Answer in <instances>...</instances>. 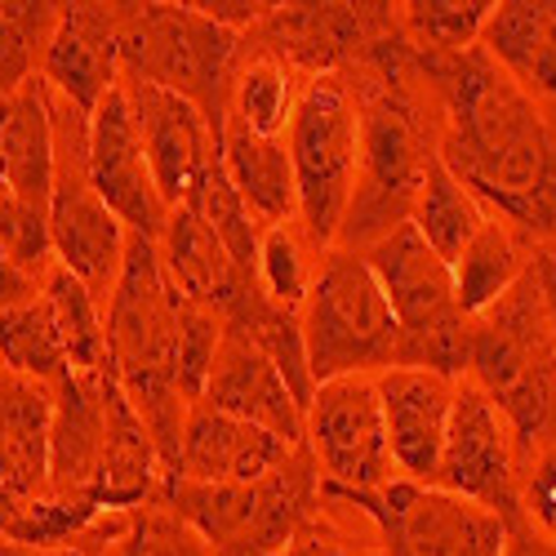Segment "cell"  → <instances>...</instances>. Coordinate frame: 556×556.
Wrapping results in <instances>:
<instances>
[{
  "instance_id": "13",
  "label": "cell",
  "mask_w": 556,
  "mask_h": 556,
  "mask_svg": "<svg viewBox=\"0 0 556 556\" xmlns=\"http://www.w3.org/2000/svg\"><path fill=\"white\" fill-rule=\"evenodd\" d=\"M521 468L526 463L507 419L477 383L458 379L432 485L458 498H472L513 526L521 521Z\"/></svg>"
},
{
  "instance_id": "24",
  "label": "cell",
  "mask_w": 556,
  "mask_h": 556,
  "mask_svg": "<svg viewBox=\"0 0 556 556\" xmlns=\"http://www.w3.org/2000/svg\"><path fill=\"white\" fill-rule=\"evenodd\" d=\"M481 50L530 99L556 108V0H503L494 5Z\"/></svg>"
},
{
  "instance_id": "39",
  "label": "cell",
  "mask_w": 556,
  "mask_h": 556,
  "mask_svg": "<svg viewBox=\"0 0 556 556\" xmlns=\"http://www.w3.org/2000/svg\"><path fill=\"white\" fill-rule=\"evenodd\" d=\"M36 290H40L36 276H27L23 267H14L5 254H0V307H14L23 299H31Z\"/></svg>"
},
{
  "instance_id": "23",
  "label": "cell",
  "mask_w": 556,
  "mask_h": 556,
  "mask_svg": "<svg viewBox=\"0 0 556 556\" xmlns=\"http://www.w3.org/2000/svg\"><path fill=\"white\" fill-rule=\"evenodd\" d=\"M303 85L307 80L286 59H276L254 31H245L237 59H231V72H227L218 125H241L258 138H286Z\"/></svg>"
},
{
  "instance_id": "11",
  "label": "cell",
  "mask_w": 556,
  "mask_h": 556,
  "mask_svg": "<svg viewBox=\"0 0 556 556\" xmlns=\"http://www.w3.org/2000/svg\"><path fill=\"white\" fill-rule=\"evenodd\" d=\"M375 534L379 556H498L507 521L490 507L419 481H388L375 494H330Z\"/></svg>"
},
{
  "instance_id": "8",
  "label": "cell",
  "mask_w": 556,
  "mask_h": 556,
  "mask_svg": "<svg viewBox=\"0 0 556 556\" xmlns=\"http://www.w3.org/2000/svg\"><path fill=\"white\" fill-rule=\"evenodd\" d=\"M286 148L294 169V218L316 250H334L361 165V112L343 72L303 85Z\"/></svg>"
},
{
  "instance_id": "19",
  "label": "cell",
  "mask_w": 556,
  "mask_h": 556,
  "mask_svg": "<svg viewBox=\"0 0 556 556\" xmlns=\"http://www.w3.org/2000/svg\"><path fill=\"white\" fill-rule=\"evenodd\" d=\"M375 388H379V405H383V428H388V450H392L396 477L432 485L458 383L428 375V369L392 365L383 375H375Z\"/></svg>"
},
{
  "instance_id": "22",
  "label": "cell",
  "mask_w": 556,
  "mask_h": 556,
  "mask_svg": "<svg viewBox=\"0 0 556 556\" xmlns=\"http://www.w3.org/2000/svg\"><path fill=\"white\" fill-rule=\"evenodd\" d=\"M156 254H161L165 281L174 286V294L188 299V303H201L218 316H227L241 303V294L254 286V276H245L237 263H231V254L214 237V227L192 205L169 210Z\"/></svg>"
},
{
  "instance_id": "32",
  "label": "cell",
  "mask_w": 556,
  "mask_h": 556,
  "mask_svg": "<svg viewBox=\"0 0 556 556\" xmlns=\"http://www.w3.org/2000/svg\"><path fill=\"white\" fill-rule=\"evenodd\" d=\"M59 5L50 0H5L0 5V99L40 76L45 45L54 36Z\"/></svg>"
},
{
  "instance_id": "35",
  "label": "cell",
  "mask_w": 556,
  "mask_h": 556,
  "mask_svg": "<svg viewBox=\"0 0 556 556\" xmlns=\"http://www.w3.org/2000/svg\"><path fill=\"white\" fill-rule=\"evenodd\" d=\"M218 339H223V316L182 299V307H178V388L188 401H201V392H205Z\"/></svg>"
},
{
  "instance_id": "9",
  "label": "cell",
  "mask_w": 556,
  "mask_h": 556,
  "mask_svg": "<svg viewBox=\"0 0 556 556\" xmlns=\"http://www.w3.org/2000/svg\"><path fill=\"white\" fill-rule=\"evenodd\" d=\"M45 108H50V129H54V188H50V214H45L50 218V254L108 307L125 263L129 231L89 182V161H85L89 116L72 108L63 94H54L50 85H45Z\"/></svg>"
},
{
  "instance_id": "40",
  "label": "cell",
  "mask_w": 556,
  "mask_h": 556,
  "mask_svg": "<svg viewBox=\"0 0 556 556\" xmlns=\"http://www.w3.org/2000/svg\"><path fill=\"white\" fill-rule=\"evenodd\" d=\"M530 271H534L539 290H543V303H547V316H552V330H556V245H539Z\"/></svg>"
},
{
  "instance_id": "25",
  "label": "cell",
  "mask_w": 556,
  "mask_h": 556,
  "mask_svg": "<svg viewBox=\"0 0 556 556\" xmlns=\"http://www.w3.org/2000/svg\"><path fill=\"white\" fill-rule=\"evenodd\" d=\"M50 388L0 369V485L50 490Z\"/></svg>"
},
{
  "instance_id": "21",
  "label": "cell",
  "mask_w": 556,
  "mask_h": 556,
  "mask_svg": "<svg viewBox=\"0 0 556 556\" xmlns=\"http://www.w3.org/2000/svg\"><path fill=\"white\" fill-rule=\"evenodd\" d=\"M294 445L271 437L267 428H254L245 419H231L223 409L192 405L188 424H182L178 445V472L174 481H197V485H250L267 477Z\"/></svg>"
},
{
  "instance_id": "36",
  "label": "cell",
  "mask_w": 556,
  "mask_h": 556,
  "mask_svg": "<svg viewBox=\"0 0 556 556\" xmlns=\"http://www.w3.org/2000/svg\"><path fill=\"white\" fill-rule=\"evenodd\" d=\"M521 521L556 543V445L526 458V468H521Z\"/></svg>"
},
{
  "instance_id": "27",
  "label": "cell",
  "mask_w": 556,
  "mask_h": 556,
  "mask_svg": "<svg viewBox=\"0 0 556 556\" xmlns=\"http://www.w3.org/2000/svg\"><path fill=\"white\" fill-rule=\"evenodd\" d=\"M530 263H534V245L513 223H503L498 214L485 210V223L477 227V237L468 241V250H463L450 267L458 307L468 316L485 312L494 299H503L521 281V276L530 271Z\"/></svg>"
},
{
  "instance_id": "38",
  "label": "cell",
  "mask_w": 556,
  "mask_h": 556,
  "mask_svg": "<svg viewBox=\"0 0 556 556\" xmlns=\"http://www.w3.org/2000/svg\"><path fill=\"white\" fill-rule=\"evenodd\" d=\"M498 556H556V543L543 539L534 526L513 521V526H507V539H503V552Z\"/></svg>"
},
{
  "instance_id": "12",
  "label": "cell",
  "mask_w": 556,
  "mask_h": 556,
  "mask_svg": "<svg viewBox=\"0 0 556 556\" xmlns=\"http://www.w3.org/2000/svg\"><path fill=\"white\" fill-rule=\"evenodd\" d=\"M303 445L330 494H375L396 481L379 388L369 375L320 383L303 414Z\"/></svg>"
},
{
  "instance_id": "10",
  "label": "cell",
  "mask_w": 556,
  "mask_h": 556,
  "mask_svg": "<svg viewBox=\"0 0 556 556\" xmlns=\"http://www.w3.org/2000/svg\"><path fill=\"white\" fill-rule=\"evenodd\" d=\"M237 50H241V31L218 27L197 5H125L121 80L156 85L197 103L210 116L214 134Z\"/></svg>"
},
{
  "instance_id": "16",
  "label": "cell",
  "mask_w": 556,
  "mask_h": 556,
  "mask_svg": "<svg viewBox=\"0 0 556 556\" xmlns=\"http://www.w3.org/2000/svg\"><path fill=\"white\" fill-rule=\"evenodd\" d=\"M125 94H129L138 138H143V152H148L165 210L192 205L218 156V134L210 116L197 103L169 94V89H156V85L125 80Z\"/></svg>"
},
{
  "instance_id": "29",
  "label": "cell",
  "mask_w": 556,
  "mask_h": 556,
  "mask_svg": "<svg viewBox=\"0 0 556 556\" xmlns=\"http://www.w3.org/2000/svg\"><path fill=\"white\" fill-rule=\"evenodd\" d=\"M40 294L50 303V316H54V330L63 339L72 375H94V369H103L108 365L103 303L59 263H50V271L40 276Z\"/></svg>"
},
{
  "instance_id": "1",
  "label": "cell",
  "mask_w": 556,
  "mask_h": 556,
  "mask_svg": "<svg viewBox=\"0 0 556 556\" xmlns=\"http://www.w3.org/2000/svg\"><path fill=\"white\" fill-rule=\"evenodd\" d=\"M419 67L441 112V165L534 250L556 245V108L530 99L481 45L419 50Z\"/></svg>"
},
{
  "instance_id": "41",
  "label": "cell",
  "mask_w": 556,
  "mask_h": 556,
  "mask_svg": "<svg viewBox=\"0 0 556 556\" xmlns=\"http://www.w3.org/2000/svg\"><path fill=\"white\" fill-rule=\"evenodd\" d=\"M0 556H76V547H72V552H31V547H14V543H0Z\"/></svg>"
},
{
  "instance_id": "34",
  "label": "cell",
  "mask_w": 556,
  "mask_h": 556,
  "mask_svg": "<svg viewBox=\"0 0 556 556\" xmlns=\"http://www.w3.org/2000/svg\"><path fill=\"white\" fill-rule=\"evenodd\" d=\"M121 556H214L201 534L178 521L165 503H148L129 513L125 539H121Z\"/></svg>"
},
{
  "instance_id": "20",
  "label": "cell",
  "mask_w": 556,
  "mask_h": 556,
  "mask_svg": "<svg viewBox=\"0 0 556 556\" xmlns=\"http://www.w3.org/2000/svg\"><path fill=\"white\" fill-rule=\"evenodd\" d=\"M50 396V494L94 503L108 441V365L94 375H67Z\"/></svg>"
},
{
  "instance_id": "14",
  "label": "cell",
  "mask_w": 556,
  "mask_h": 556,
  "mask_svg": "<svg viewBox=\"0 0 556 556\" xmlns=\"http://www.w3.org/2000/svg\"><path fill=\"white\" fill-rule=\"evenodd\" d=\"M89 182L103 197V205L121 218L129 237L161 241V231L169 223V210L156 192V178L138 138V121L125 94V80H116L103 103L89 112Z\"/></svg>"
},
{
  "instance_id": "18",
  "label": "cell",
  "mask_w": 556,
  "mask_h": 556,
  "mask_svg": "<svg viewBox=\"0 0 556 556\" xmlns=\"http://www.w3.org/2000/svg\"><path fill=\"white\" fill-rule=\"evenodd\" d=\"M201 405L223 409L231 419H245L254 428H267L271 437H281L290 445H303V409L294 392L286 388L271 356L237 326H223Z\"/></svg>"
},
{
  "instance_id": "26",
  "label": "cell",
  "mask_w": 556,
  "mask_h": 556,
  "mask_svg": "<svg viewBox=\"0 0 556 556\" xmlns=\"http://www.w3.org/2000/svg\"><path fill=\"white\" fill-rule=\"evenodd\" d=\"M218 161L258 227L294 223V169L286 138H258L241 125H218Z\"/></svg>"
},
{
  "instance_id": "37",
  "label": "cell",
  "mask_w": 556,
  "mask_h": 556,
  "mask_svg": "<svg viewBox=\"0 0 556 556\" xmlns=\"http://www.w3.org/2000/svg\"><path fill=\"white\" fill-rule=\"evenodd\" d=\"M281 556H379V547H375V534H369V543H361V539L352 534V526L339 521V517L330 513V503H326V507H320V513L286 543Z\"/></svg>"
},
{
  "instance_id": "6",
  "label": "cell",
  "mask_w": 556,
  "mask_h": 556,
  "mask_svg": "<svg viewBox=\"0 0 556 556\" xmlns=\"http://www.w3.org/2000/svg\"><path fill=\"white\" fill-rule=\"evenodd\" d=\"M365 263L396 316V365L428 369L450 383L468 379L472 316L458 307L454 276L419 237V227H396L392 237L365 250Z\"/></svg>"
},
{
  "instance_id": "28",
  "label": "cell",
  "mask_w": 556,
  "mask_h": 556,
  "mask_svg": "<svg viewBox=\"0 0 556 556\" xmlns=\"http://www.w3.org/2000/svg\"><path fill=\"white\" fill-rule=\"evenodd\" d=\"M0 369L40 388H59L72 375L50 303L40 290L14 307H0Z\"/></svg>"
},
{
  "instance_id": "2",
  "label": "cell",
  "mask_w": 556,
  "mask_h": 556,
  "mask_svg": "<svg viewBox=\"0 0 556 556\" xmlns=\"http://www.w3.org/2000/svg\"><path fill=\"white\" fill-rule=\"evenodd\" d=\"M361 112V165L334 250L365 254L409 223L428 169L441 161V112L419 67V50L396 23L343 67Z\"/></svg>"
},
{
  "instance_id": "33",
  "label": "cell",
  "mask_w": 556,
  "mask_h": 556,
  "mask_svg": "<svg viewBox=\"0 0 556 556\" xmlns=\"http://www.w3.org/2000/svg\"><path fill=\"white\" fill-rule=\"evenodd\" d=\"M401 10L405 36L428 54H463L481 45L494 0H409Z\"/></svg>"
},
{
  "instance_id": "5",
  "label": "cell",
  "mask_w": 556,
  "mask_h": 556,
  "mask_svg": "<svg viewBox=\"0 0 556 556\" xmlns=\"http://www.w3.org/2000/svg\"><path fill=\"white\" fill-rule=\"evenodd\" d=\"M161 503L188 521L214 556H281L286 543L326 507V485L307 445H294L250 485L169 481Z\"/></svg>"
},
{
  "instance_id": "31",
  "label": "cell",
  "mask_w": 556,
  "mask_h": 556,
  "mask_svg": "<svg viewBox=\"0 0 556 556\" xmlns=\"http://www.w3.org/2000/svg\"><path fill=\"white\" fill-rule=\"evenodd\" d=\"M320 254H326V250H316L307 241V231L299 227V218L263 227V237H258V267H254L263 294L271 303L299 312L307 290H312V276L320 267Z\"/></svg>"
},
{
  "instance_id": "7",
  "label": "cell",
  "mask_w": 556,
  "mask_h": 556,
  "mask_svg": "<svg viewBox=\"0 0 556 556\" xmlns=\"http://www.w3.org/2000/svg\"><path fill=\"white\" fill-rule=\"evenodd\" d=\"M299 330L312 383L348 375H383L396 365V316L356 250H326L312 276V290L299 307Z\"/></svg>"
},
{
  "instance_id": "17",
  "label": "cell",
  "mask_w": 556,
  "mask_h": 556,
  "mask_svg": "<svg viewBox=\"0 0 556 556\" xmlns=\"http://www.w3.org/2000/svg\"><path fill=\"white\" fill-rule=\"evenodd\" d=\"M121 27L125 5H59L40 80L89 116L121 80Z\"/></svg>"
},
{
  "instance_id": "30",
  "label": "cell",
  "mask_w": 556,
  "mask_h": 556,
  "mask_svg": "<svg viewBox=\"0 0 556 556\" xmlns=\"http://www.w3.org/2000/svg\"><path fill=\"white\" fill-rule=\"evenodd\" d=\"M409 223L419 227V237L432 245V254L445 267H454V258L468 250V241L477 237V227L485 223V205L437 161L428 169V178H424V192H419V201H414Z\"/></svg>"
},
{
  "instance_id": "15",
  "label": "cell",
  "mask_w": 556,
  "mask_h": 556,
  "mask_svg": "<svg viewBox=\"0 0 556 556\" xmlns=\"http://www.w3.org/2000/svg\"><path fill=\"white\" fill-rule=\"evenodd\" d=\"M396 23V5H271L250 31L303 80L352 67L365 45Z\"/></svg>"
},
{
  "instance_id": "3",
  "label": "cell",
  "mask_w": 556,
  "mask_h": 556,
  "mask_svg": "<svg viewBox=\"0 0 556 556\" xmlns=\"http://www.w3.org/2000/svg\"><path fill=\"white\" fill-rule=\"evenodd\" d=\"M178 307L182 299L165 281L156 241L129 237L121 276L103 307L108 369L125 388L129 405L138 409L148 437L156 441L169 481L178 472L182 424H188V409L197 405L178 388Z\"/></svg>"
},
{
  "instance_id": "4",
  "label": "cell",
  "mask_w": 556,
  "mask_h": 556,
  "mask_svg": "<svg viewBox=\"0 0 556 556\" xmlns=\"http://www.w3.org/2000/svg\"><path fill=\"white\" fill-rule=\"evenodd\" d=\"M468 383L507 419L521 463L556 445V330L534 271L472 316Z\"/></svg>"
}]
</instances>
